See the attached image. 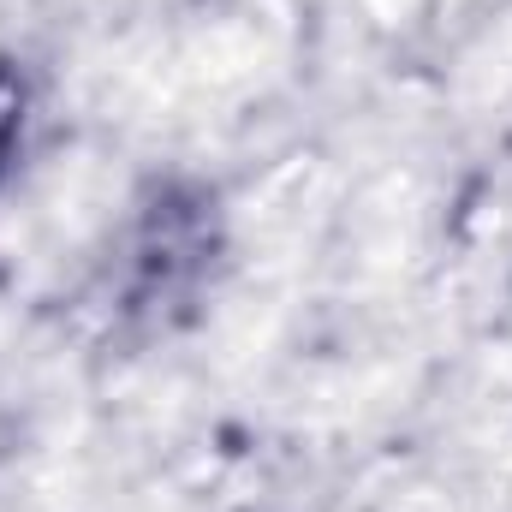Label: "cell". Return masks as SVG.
Masks as SVG:
<instances>
[{
  "label": "cell",
  "instance_id": "6da1fadb",
  "mask_svg": "<svg viewBox=\"0 0 512 512\" xmlns=\"http://www.w3.org/2000/svg\"><path fill=\"white\" fill-rule=\"evenodd\" d=\"M18 131H24V78L12 60H0V167H6Z\"/></svg>",
  "mask_w": 512,
  "mask_h": 512
}]
</instances>
